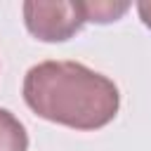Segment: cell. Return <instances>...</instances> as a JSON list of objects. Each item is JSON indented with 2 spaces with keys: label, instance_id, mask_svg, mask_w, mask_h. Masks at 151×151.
Returning a JSON list of instances; mask_svg holds the SVG:
<instances>
[{
  "label": "cell",
  "instance_id": "obj_2",
  "mask_svg": "<svg viewBox=\"0 0 151 151\" xmlns=\"http://www.w3.org/2000/svg\"><path fill=\"white\" fill-rule=\"evenodd\" d=\"M24 24L31 35L42 42H64L76 35L83 24V5L66 0H26L24 2Z\"/></svg>",
  "mask_w": 151,
  "mask_h": 151
},
{
  "label": "cell",
  "instance_id": "obj_4",
  "mask_svg": "<svg viewBox=\"0 0 151 151\" xmlns=\"http://www.w3.org/2000/svg\"><path fill=\"white\" fill-rule=\"evenodd\" d=\"M83 5V14L85 21H97V24H109L120 19L127 9L130 2H111V0H90V2H80Z\"/></svg>",
  "mask_w": 151,
  "mask_h": 151
},
{
  "label": "cell",
  "instance_id": "obj_5",
  "mask_svg": "<svg viewBox=\"0 0 151 151\" xmlns=\"http://www.w3.org/2000/svg\"><path fill=\"white\" fill-rule=\"evenodd\" d=\"M137 12H139V19L146 28H151V0H142L137 2Z\"/></svg>",
  "mask_w": 151,
  "mask_h": 151
},
{
  "label": "cell",
  "instance_id": "obj_1",
  "mask_svg": "<svg viewBox=\"0 0 151 151\" xmlns=\"http://www.w3.org/2000/svg\"><path fill=\"white\" fill-rule=\"evenodd\" d=\"M24 101L35 116L73 130H99L120 109L116 83L78 61L31 66L24 78Z\"/></svg>",
  "mask_w": 151,
  "mask_h": 151
},
{
  "label": "cell",
  "instance_id": "obj_3",
  "mask_svg": "<svg viewBox=\"0 0 151 151\" xmlns=\"http://www.w3.org/2000/svg\"><path fill=\"white\" fill-rule=\"evenodd\" d=\"M0 151H28L26 127L7 109H0Z\"/></svg>",
  "mask_w": 151,
  "mask_h": 151
}]
</instances>
